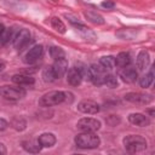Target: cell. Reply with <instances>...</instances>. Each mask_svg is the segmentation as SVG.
I'll use <instances>...</instances> for the list:
<instances>
[{"instance_id":"6da1fadb","label":"cell","mask_w":155,"mask_h":155,"mask_svg":"<svg viewBox=\"0 0 155 155\" xmlns=\"http://www.w3.org/2000/svg\"><path fill=\"white\" fill-rule=\"evenodd\" d=\"M124 147H125L126 151L130 154L142 153L147 149V140L142 136L130 134L124 138Z\"/></svg>"},{"instance_id":"7a4b0ae2","label":"cell","mask_w":155,"mask_h":155,"mask_svg":"<svg viewBox=\"0 0 155 155\" xmlns=\"http://www.w3.org/2000/svg\"><path fill=\"white\" fill-rule=\"evenodd\" d=\"M74 142L81 149H94L101 144V139L94 132H82L75 137Z\"/></svg>"},{"instance_id":"3957f363","label":"cell","mask_w":155,"mask_h":155,"mask_svg":"<svg viewBox=\"0 0 155 155\" xmlns=\"http://www.w3.org/2000/svg\"><path fill=\"white\" fill-rule=\"evenodd\" d=\"M65 102V92L63 91H51L45 93L40 99L39 104L41 107H53Z\"/></svg>"},{"instance_id":"277c9868","label":"cell","mask_w":155,"mask_h":155,"mask_svg":"<svg viewBox=\"0 0 155 155\" xmlns=\"http://www.w3.org/2000/svg\"><path fill=\"white\" fill-rule=\"evenodd\" d=\"M0 94L5 99H8V101H18L25 96V90L23 87L4 85L0 87Z\"/></svg>"},{"instance_id":"5b68a950","label":"cell","mask_w":155,"mask_h":155,"mask_svg":"<svg viewBox=\"0 0 155 155\" xmlns=\"http://www.w3.org/2000/svg\"><path fill=\"white\" fill-rule=\"evenodd\" d=\"M107 75V70L101 64H92L88 68V80L92 81L96 86H101L104 84V78Z\"/></svg>"},{"instance_id":"8992f818","label":"cell","mask_w":155,"mask_h":155,"mask_svg":"<svg viewBox=\"0 0 155 155\" xmlns=\"http://www.w3.org/2000/svg\"><path fill=\"white\" fill-rule=\"evenodd\" d=\"M30 42V33L28 29H21L13 36V46L17 51L24 50Z\"/></svg>"},{"instance_id":"52a82bcc","label":"cell","mask_w":155,"mask_h":155,"mask_svg":"<svg viewBox=\"0 0 155 155\" xmlns=\"http://www.w3.org/2000/svg\"><path fill=\"white\" fill-rule=\"evenodd\" d=\"M76 126L82 132H96L101 128V121L93 117H82L78 121Z\"/></svg>"},{"instance_id":"ba28073f","label":"cell","mask_w":155,"mask_h":155,"mask_svg":"<svg viewBox=\"0 0 155 155\" xmlns=\"http://www.w3.org/2000/svg\"><path fill=\"white\" fill-rule=\"evenodd\" d=\"M125 101L130 102V103H134V104H149L153 101V97L150 94H145V93H140V92H130L125 94Z\"/></svg>"},{"instance_id":"9c48e42d","label":"cell","mask_w":155,"mask_h":155,"mask_svg":"<svg viewBox=\"0 0 155 155\" xmlns=\"http://www.w3.org/2000/svg\"><path fill=\"white\" fill-rule=\"evenodd\" d=\"M78 110L84 113V114L93 115V114H97L99 111V104L97 102H94V101L85 99V101H81L78 104Z\"/></svg>"},{"instance_id":"30bf717a","label":"cell","mask_w":155,"mask_h":155,"mask_svg":"<svg viewBox=\"0 0 155 155\" xmlns=\"http://www.w3.org/2000/svg\"><path fill=\"white\" fill-rule=\"evenodd\" d=\"M44 54V46L42 45H35L34 47H31L24 56V62L28 64H33L35 62H38Z\"/></svg>"},{"instance_id":"8fae6325","label":"cell","mask_w":155,"mask_h":155,"mask_svg":"<svg viewBox=\"0 0 155 155\" xmlns=\"http://www.w3.org/2000/svg\"><path fill=\"white\" fill-rule=\"evenodd\" d=\"M67 81L71 85V86H79L84 79V75L81 73V70L78 68V65L75 64L74 67H71L69 70H67Z\"/></svg>"},{"instance_id":"7c38bea8","label":"cell","mask_w":155,"mask_h":155,"mask_svg":"<svg viewBox=\"0 0 155 155\" xmlns=\"http://www.w3.org/2000/svg\"><path fill=\"white\" fill-rule=\"evenodd\" d=\"M51 68H52V71H53L56 79H59L63 75H65V73L68 70V61L65 58L54 59V63L51 65Z\"/></svg>"},{"instance_id":"4fadbf2b","label":"cell","mask_w":155,"mask_h":155,"mask_svg":"<svg viewBox=\"0 0 155 155\" xmlns=\"http://www.w3.org/2000/svg\"><path fill=\"white\" fill-rule=\"evenodd\" d=\"M119 76L121 78V80H122L124 82L132 84V82H134V81L137 80L138 74H137V70H136L133 67L127 65V67H124V68L119 71Z\"/></svg>"},{"instance_id":"5bb4252c","label":"cell","mask_w":155,"mask_h":155,"mask_svg":"<svg viewBox=\"0 0 155 155\" xmlns=\"http://www.w3.org/2000/svg\"><path fill=\"white\" fill-rule=\"evenodd\" d=\"M128 121L138 127H147L150 124V120L147 115L140 114V113H132L128 115Z\"/></svg>"},{"instance_id":"9a60e30c","label":"cell","mask_w":155,"mask_h":155,"mask_svg":"<svg viewBox=\"0 0 155 155\" xmlns=\"http://www.w3.org/2000/svg\"><path fill=\"white\" fill-rule=\"evenodd\" d=\"M56 140L57 139H56L54 134L53 133H50V132H45V133L40 134L39 138H38V142L44 148H51V147H53L56 144Z\"/></svg>"},{"instance_id":"2e32d148","label":"cell","mask_w":155,"mask_h":155,"mask_svg":"<svg viewBox=\"0 0 155 155\" xmlns=\"http://www.w3.org/2000/svg\"><path fill=\"white\" fill-rule=\"evenodd\" d=\"M149 63H150L149 52L145 51V50L140 51V52L138 53V56H137V68H138L140 71H143V70H145V69L148 68Z\"/></svg>"},{"instance_id":"e0dca14e","label":"cell","mask_w":155,"mask_h":155,"mask_svg":"<svg viewBox=\"0 0 155 155\" xmlns=\"http://www.w3.org/2000/svg\"><path fill=\"white\" fill-rule=\"evenodd\" d=\"M12 82L17 84L18 86H31L35 84L34 78L29 75H23V74H15L12 76Z\"/></svg>"},{"instance_id":"ac0fdd59","label":"cell","mask_w":155,"mask_h":155,"mask_svg":"<svg viewBox=\"0 0 155 155\" xmlns=\"http://www.w3.org/2000/svg\"><path fill=\"white\" fill-rule=\"evenodd\" d=\"M22 147L28 153H39L41 150V148H42L38 140H33V139L23 140L22 142Z\"/></svg>"},{"instance_id":"d6986e66","label":"cell","mask_w":155,"mask_h":155,"mask_svg":"<svg viewBox=\"0 0 155 155\" xmlns=\"http://www.w3.org/2000/svg\"><path fill=\"white\" fill-rule=\"evenodd\" d=\"M130 63H131V56L128 52H120L115 57V67L124 68V67L130 65Z\"/></svg>"},{"instance_id":"ffe728a7","label":"cell","mask_w":155,"mask_h":155,"mask_svg":"<svg viewBox=\"0 0 155 155\" xmlns=\"http://www.w3.org/2000/svg\"><path fill=\"white\" fill-rule=\"evenodd\" d=\"M99 64L105 70H111V69L115 68V57H113V56H103L99 59Z\"/></svg>"},{"instance_id":"44dd1931","label":"cell","mask_w":155,"mask_h":155,"mask_svg":"<svg viewBox=\"0 0 155 155\" xmlns=\"http://www.w3.org/2000/svg\"><path fill=\"white\" fill-rule=\"evenodd\" d=\"M85 17L87 18V21H90V22H92L94 24H103L104 23V18L99 13H97L94 11H86L85 12Z\"/></svg>"},{"instance_id":"7402d4cb","label":"cell","mask_w":155,"mask_h":155,"mask_svg":"<svg viewBox=\"0 0 155 155\" xmlns=\"http://www.w3.org/2000/svg\"><path fill=\"white\" fill-rule=\"evenodd\" d=\"M153 80H154V68L151 67V68H150V71L140 78V80H139V85H140L142 87L147 88V87H149V86L153 84Z\"/></svg>"},{"instance_id":"603a6c76","label":"cell","mask_w":155,"mask_h":155,"mask_svg":"<svg viewBox=\"0 0 155 155\" xmlns=\"http://www.w3.org/2000/svg\"><path fill=\"white\" fill-rule=\"evenodd\" d=\"M48 52H50L51 58H53V59L64 58V56H65V52L63 51V48H61L58 46H51L50 50H48Z\"/></svg>"},{"instance_id":"cb8c5ba5","label":"cell","mask_w":155,"mask_h":155,"mask_svg":"<svg viewBox=\"0 0 155 155\" xmlns=\"http://www.w3.org/2000/svg\"><path fill=\"white\" fill-rule=\"evenodd\" d=\"M51 25H52V28H53L54 30H57L58 33H61V34H64V33H65V25H64V23H63L59 18L53 17V18L51 19Z\"/></svg>"},{"instance_id":"d4e9b609","label":"cell","mask_w":155,"mask_h":155,"mask_svg":"<svg viewBox=\"0 0 155 155\" xmlns=\"http://www.w3.org/2000/svg\"><path fill=\"white\" fill-rule=\"evenodd\" d=\"M117 78L115 76V75H113V74H107L105 75V78H104V84L103 85H107L108 87H110V88H115L116 86H117Z\"/></svg>"},{"instance_id":"484cf974","label":"cell","mask_w":155,"mask_h":155,"mask_svg":"<svg viewBox=\"0 0 155 155\" xmlns=\"http://www.w3.org/2000/svg\"><path fill=\"white\" fill-rule=\"evenodd\" d=\"M11 126H12L15 130H17V131H23V130L25 128V126H27V122H25L23 119L16 117V119H13V120H12Z\"/></svg>"},{"instance_id":"4316f807","label":"cell","mask_w":155,"mask_h":155,"mask_svg":"<svg viewBox=\"0 0 155 155\" xmlns=\"http://www.w3.org/2000/svg\"><path fill=\"white\" fill-rule=\"evenodd\" d=\"M42 78H44V80L47 81V82H51V81H54V80H56V76H54V74H53L51 67H47V68L44 69V71H42Z\"/></svg>"},{"instance_id":"83f0119b","label":"cell","mask_w":155,"mask_h":155,"mask_svg":"<svg viewBox=\"0 0 155 155\" xmlns=\"http://www.w3.org/2000/svg\"><path fill=\"white\" fill-rule=\"evenodd\" d=\"M105 121H107V124L109 126H116L117 124H120V117L116 116V115H110V116L107 117Z\"/></svg>"},{"instance_id":"f1b7e54d","label":"cell","mask_w":155,"mask_h":155,"mask_svg":"<svg viewBox=\"0 0 155 155\" xmlns=\"http://www.w3.org/2000/svg\"><path fill=\"white\" fill-rule=\"evenodd\" d=\"M101 5H102V7H104V8H107V10H110V8H114V7H115V4H114V1H110V0L103 1Z\"/></svg>"},{"instance_id":"f546056e","label":"cell","mask_w":155,"mask_h":155,"mask_svg":"<svg viewBox=\"0 0 155 155\" xmlns=\"http://www.w3.org/2000/svg\"><path fill=\"white\" fill-rule=\"evenodd\" d=\"M7 127H8V122H7L5 119H1V117H0V132L5 131Z\"/></svg>"},{"instance_id":"4dcf8cb0","label":"cell","mask_w":155,"mask_h":155,"mask_svg":"<svg viewBox=\"0 0 155 155\" xmlns=\"http://www.w3.org/2000/svg\"><path fill=\"white\" fill-rule=\"evenodd\" d=\"M6 154V148L2 143H0V155H5Z\"/></svg>"},{"instance_id":"1f68e13d","label":"cell","mask_w":155,"mask_h":155,"mask_svg":"<svg viewBox=\"0 0 155 155\" xmlns=\"http://www.w3.org/2000/svg\"><path fill=\"white\" fill-rule=\"evenodd\" d=\"M5 67H6V64H5V62L0 59V73H1V71H2L4 69H5Z\"/></svg>"},{"instance_id":"d6a6232c","label":"cell","mask_w":155,"mask_h":155,"mask_svg":"<svg viewBox=\"0 0 155 155\" xmlns=\"http://www.w3.org/2000/svg\"><path fill=\"white\" fill-rule=\"evenodd\" d=\"M5 31V27L2 25V24H0V36H1V34Z\"/></svg>"},{"instance_id":"836d02e7","label":"cell","mask_w":155,"mask_h":155,"mask_svg":"<svg viewBox=\"0 0 155 155\" xmlns=\"http://www.w3.org/2000/svg\"><path fill=\"white\" fill-rule=\"evenodd\" d=\"M148 113L150 114V116H154V110H153V109H149V110H148Z\"/></svg>"}]
</instances>
